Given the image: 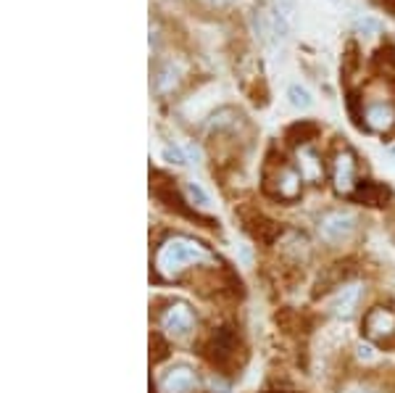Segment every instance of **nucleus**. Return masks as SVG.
Returning <instances> with one entry per match:
<instances>
[{
	"label": "nucleus",
	"mask_w": 395,
	"mask_h": 393,
	"mask_svg": "<svg viewBox=\"0 0 395 393\" xmlns=\"http://www.w3.org/2000/svg\"><path fill=\"white\" fill-rule=\"evenodd\" d=\"M206 259H208V251L198 241H190V238H171V241H166L161 246V251H158V256H156V267L164 277H174V274H179L185 267L206 262Z\"/></svg>",
	"instance_id": "1"
},
{
	"label": "nucleus",
	"mask_w": 395,
	"mask_h": 393,
	"mask_svg": "<svg viewBox=\"0 0 395 393\" xmlns=\"http://www.w3.org/2000/svg\"><path fill=\"white\" fill-rule=\"evenodd\" d=\"M356 230V217L351 212H329L322 217L319 232L327 243H343L348 241Z\"/></svg>",
	"instance_id": "2"
},
{
	"label": "nucleus",
	"mask_w": 395,
	"mask_h": 393,
	"mask_svg": "<svg viewBox=\"0 0 395 393\" xmlns=\"http://www.w3.org/2000/svg\"><path fill=\"white\" fill-rule=\"evenodd\" d=\"M193 325H195V314L190 312L188 303H174V306H169L166 314L161 317V327H164L169 335H174V338L188 335L190 330H193Z\"/></svg>",
	"instance_id": "3"
},
{
	"label": "nucleus",
	"mask_w": 395,
	"mask_h": 393,
	"mask_svg": "<svg viewBox=\"0 0 395 393\" xmlns=\"http://www.w3.org/2000/svg\"><path fill=\"white\" fill-rule=\"evenodd\" d=\"M332 185H335L337 193H348L353 191L356 185V159L351 151H340L332 162Z\"/></svg>",
	"instance_id": "4"
},
{
	"label": "nucleus",
	"mask_w": 395,
	"mask_h": 393,
	"mask_svg": "<svg viewBox=\"0 0 395 393\" xmlns=\"http://www.w3.org/2000/svg\"><path fill=\"white\" fill-rule=\"evenodd\" d=\"M364 119L369 124V130L387 132L395 124V106L390 101H372L366 106Z\"/></svg>",
	"instance_id": "5"
},
{
	"label": "nucleus",
	"mask_w": 395,
	"mask_h": 393,
	"mask_svg": "<svg viewBox=\"0 0 395 393\" xmlns=\"http://www.w3.org/2000/svg\"><path fill=\"white\" fill-rule=\"evenodd\" d=\"M358 298H361V285H358V282H351V285L337 291V296L332 298L329 306H332V312H335L337 317H351L353 309L358 306Z\"/></svg>",
	"instance_id": "6"
},
{
	"label": "nucleus",
	"mask_w": 395,
	"mask_h": 393,
	"mask_svg": "<svg viewBox=\"0 0 395 393\" xmlns=\"http://www.w3.org/2000/svg\"><path fill=\"white\" fill-rule=\"evenodd\" d=\"M195 388V375L188 367H177L161 380V391L164 393H190Z\"/></svg>",
	"instance_id": "7"
},
{
	"label": "nucleus",
	"mask_w": 395,
	"mask_h": 393,
	"mask_svg": "<svg viewBox=\"0 0 395 393\" xmlns=\"http://www.w3.org/2000/svg\"><path fill=\"white\" fill-rule=\"evenodd\" d=\"M179 80H182V71L174 61H166V64H161L156 71V80H153V87H156L158 95H166V92H174L177 90Z\"/></svg>",
	"instance_id": "8"
},
{
	"label": "nucleus",
	"mask_w": 395,
	"mask_h": 393,
	"mask_svg": "<svg viewBox=\"0 0 395 393\" xmlns=\"http://www.w3.org/2000/svg\"><path fill=\"white\" fill-rule=\"evenodd\" d=\"M366 330L375 338H385V335H393L395 330V314L387 312V309H375V312L366 317Z\"/></svg>",
	"instance_id": "9"
},
{
	"label": "nucleus",
	"mask_w": 395,
	"mask_h": 393,
	"mask_svg": "<svg viewBox=\"0 0 395 393\" xmlns=\"http://www.w3.org/2000/svg\"><path fill=\"white\" fill-rule=\"evenodd\" d=\"M298 169H300V177L308 182H314L322 177V162L316 159L314 148L303 145V148L298 151Z\"/></svg>",
	"instance_id": "10"
},
{
	"label": "nucleus",
	"mask_w": 395,
	"mask_h": 393,
	"mask_svg": "<svg viewBox=\"0 0 395 393\" xmlns=\"http://www.w3.org/2000/svg\"><path fill=\"white\" fill-rule=\"evenodd\" d=\"M276 191H279L282 198H296L298 193H300V174L282 167L279 169V185H276Z\"/></svg>",
	"instance_id": "11"
},
{
	"label": "nucleus",
	"mask_w": 395,
	"mask_h": 393,
	"mask_svg": "<svg viewBox=\"0 0 395 393\" xmlns=\"http://www.w3.org/2000/svg\"><path fill=\"white\" fill-rule=\"evenodd\" d=\"M235 124H240V114L232 111V109H219L211 121H208V130L211 132H221V130H232Z\"/></svg>",
	"instance_id": "12"
},
{
	"label": "nucleus",
	"mask_w": 395,
	"mask_h": 393,
	"mask_svg": "<svg viewBox=\"0 0 395 393\" xmlns=\"http://www.w3.org/2000/svg\"><path fill=\"white\" fill-rule=\"evenodd\" d=\"M287 101H290V106L298 109V111H306V109H311L314 98H311V92H308L303 85H290V87H287Z\"/></svg>",
	"instance_id": "13"
},
{
	"label": "nucleus",
	"mask_w": 395,
	"mask_h": 393,
	"mask_svg": "<svg viewBox=\"0 0 395 393\" xmlns=\"http://www.w3.org/2000/svg\"><path fill=\"white\" fill-rule=\"evenodd\" d=\"M353 30L356 35H361V37H377L379 32H382V21L375 19V16H358L353 21Z\"/></svg>",
	"instance_id": "14"
},
{
	"label": "nucleus",
	"mask_w": 395,
	"mask_h": 393,
	"mask_svg": "<svg viewBox=\"0 0 395 393\" xmlns=\"http://www.w3.org/2000/svg\"><path fill=\"white\" fill-rule=\"evenodd\" d=\"M185 195H188L190 203L198 206V209H208V206H211V195H208L198 182H188V185H185Z\"/></svg>",
	"instance_id": "15"
},
{
	"label": "nucleus",
	"mask_w": 395,
	"mask_h": 393,
	"mask_svg": "<svg viewBox=\"0 0 395 393\" xmlns=\"http://www.w3.org/2000/svg\"><path fill=\"white\" fill-rule=\"evenodd\" d=\"M164 162L182 167V164H188V156H185V151L177 148V145H166V148H164Z\"/></svg>",
	"instance_id": "16"
},
{
	"label": "nucleus",
	"mask_w": 395,
	"mask_h": 393,
	"mask_svg": "<svg viewBox=\"0 0 395 393\" xmlns=\"http://www.w3.org/2000/svg\"><path fill=\"white\" fill-rule=\"evenodd\" d=\"M276 13H279L287 24H293V19H296V3H293V0H276Z\"/></svg>",
	"instance_id": "17"
},
{
	"label": "nucleus",
	"mask_w": 395,
	"mask_h": 393,
	"mask_svg": "<svg viewBox=\"0 0 395 393\" xmlns=\"http://www.w3.org/2000/svg\"><path fill=\"white\" fill-rule=\"evenodd\" d=\"M356 356H358L361 362H372L377 353H375V349H372L369 343H358V346H356Z\"/></svg>",
	"instance_id": "18"
}]
</instances>
